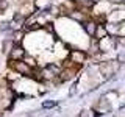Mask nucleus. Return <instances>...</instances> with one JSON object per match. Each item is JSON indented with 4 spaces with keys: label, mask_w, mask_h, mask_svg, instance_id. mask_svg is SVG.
Instances as JSON below:
<instances>
[{
    "label": "nucleus",
    "mask_w": 125,
    "mask_h": 117,
    "mask_svg": "<svg viewBox=\"0 0 125 117\" xmlns=\"http://www.w3.org/2000/svg\"><path fill=\"white\" fill-rule=\"evenodd\" d=\"M86 58V55L83 52H78V50H73L72 55H70V59H72L73 62H83Z\"/></svg>",
    "instance_id": "7ed1b4c3"
},
{
    "label": "nucleus",
    "mask_w": 125,
    "mask_h": 117,
    "mask_svg": "<svg viewBox=\"0 0 125 117\" xmlns=\"http://www.w3.org/2000/svg\"><path fill=\"white\" fill-rule=\"evenodd\" d=\"M84 28H86V33H88V34H91V36H95V33H97V30H99V27H97L94 22H86Z\"/></svg>",
    "instance_id": "20e7f679"
},
{
    "label": "nucleus",
    "mask_w": 125,
    "mask_h": 117,
    "mask_svg": "<svg viewBox=\"0 0 125 117\" xmlns=\"http://www.w3.org/2000/svg\"><path fill=\"white\" fill-rule=\"evenodd\" d=\"M23 55H25V50L23 49H21V47H14L13 52H11V58L16 59V61H21L23 58Z\"/></svg>",
    "instance_id": "f03ea898"
},
{
    "label": "nucleus",
    "mask_w": 125,
    "mask_h": 117,
    "mask_svg": "<svg viewBox=\"0 0 125 117\" xmlns=\"http://www.w3.org/2000/svg\"><path fill=\"white\" fill-rule=\"evenodd\" d=\"M14 70L17 73H21V75H30V73H31V69H30L28 62H22V61H16Z\"/></svg>",
    "instance_id": "f257e3e1"
}]
</instances>
